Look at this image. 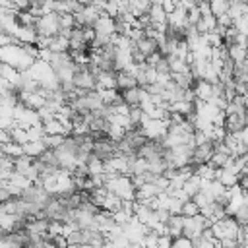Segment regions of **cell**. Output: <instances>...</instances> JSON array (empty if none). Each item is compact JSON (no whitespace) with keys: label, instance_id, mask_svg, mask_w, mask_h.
Here are the masks:
<instances>
[{"label":"cell","instance_id":"obj_1","mask_svg":"<svg viewBox=\"0 0 248 248\" xmlns=\"http://www.w3.org/2000/svg\"><path fill=\"white\" fill-rule=\"evenodd\" d=\"M105 188L110 194L118 196L120 200H134L136 198V186L132 184L128 174H114V176L107 178L105 180Z\"/></svg>","mask_w":248,"mask_h":248},{"label":"cell","instance_id":"obj_2","mask_svg":"<svg viewBox=\"0 0 248 248\" xmlns=\"http://www.w3.org/2000/svg\"><path fill=\"white\" fill-rule=\"evenodd\" d=\"M33 29L39 37H54L58 35L60 31V25H58V14L56 12H50V14H43L35 19L33 23Z\"/></svg>","mask_w":248,"mask_h":248},{"label":"cell","instance_id":"obj_3","mask_svg":"<svg viewBox=\"0 0 248 248\" xmlns=\"http://www.w3.org/2000/svg\"><path fill=\"white\" fill-rule=\"evenodd\" d=\"M209 225H211V223H209L202 213L192 215V217H184L182 234H184V236H188L190 240H194V238H198V236L202 234V231H203L205 227H209Z\"/></svg>","mask_w":248,"mask_h":248},{"label":"cell","instance_id":"obj_4","mask_svg":"<svg viewBox=\"0 0 248 248\" xmlns=\"http://www.w3.org/2000/svg\"><path fill=\"white\" fill-rule=\"evenodd\" d=\"M72 81H74V85L78 89H83V91L95 89V74L87 66H76V72H74Z\"/></svg>","mask_w":248,"mask_h":248},{"label":"cell","instance_id":"obj_5","mask_svg":"<svg viewBox=\"0 0 248 248\" xmlns=\"http://www.w3.org/2000/svg\"><path fill=\"white\" fill-rule=\"evenodd\" d=\"M93 31H95V37H103V39H110L114 35V17L107 16V14H101L95 23L91 25Z\"/></svg>","mask_w":248,"mask_h":248},{"label":"cell","instance_id":"obj_6","mask_svg":"<svg viewBox=\"0 0 248 248\" xmlns=\"http://www.w3.org/2000/svg\"><path fill=\"white\" fill-rule=\"evenodd\" d=\"M223 128L227 130V134H234V132H238V130L246 128V114H236V112L225 114Z\"/></svg>","mask_w":248,"mask_h":248},{"label":"cell","instance_id":"obj_7","mask_svg":"<svg viewBox=\"0 0 248 248\" xmlns=\"http://www.w3.org/2000/svg\"><path fill=\"white\" fill-rule=\"evenodd\" d=\"M213 153V143L211 141H205L202 145H196L194 147V153H192V165H202V163H207L209 157Z\"/></svg>","mask_w":248,"mask_h":248},{"label":"cell","instance_id":"obj_8","mask_svg":"<svg viewBox=\"0 0 248 248\" xmlns=\"http://www.w3.org/2000/svg\"><path fill=\"white\" fill-rule=\"evenodd\" d=\"M192 91L198 101H209L213 97V83H209L205 79H196L192 85Z\"/></svg>","mask_w":248,"mask_h":248},{"label":"cell","instance_id":"obj_9","mask_svg":"<svg viewBox=\"0 0 248 248\" xmlns=\"http://www.w3.org/2000/svg\"><path fill=\"white\" fill-rule=\"evenodd\" d=\"M145 93L143 87L140 85H134V87H128L124 91H120V97H122V103H126L128 107H138L140 101H141V95Z\"/></svg>","mask_w":248,"mask_h":248},{"label":"cell","instance_id":"obj_10","mask_svg":"<svg viewBox=\"0 0 248 248\" xmlns=\"http://www.w3.org/2000/svg\"><path fill=\"white\" fill-rule=\"evenodd\" d=\"M167 225V234L170 238H176L182 234V225H184V217L180 213H170V217L165 221Z\"/></svg>","mask_w":248,"mask_h":248},{"label":"cell","instance_id":"obj_11","mask_svg":"<svg viewBox=\"0 0 248 248\" xmlns=\"http://www.w3.org/2000/svg\"><path fill=\"white\" fill-rule=\"evenodd\" d=\"M21 147H23V155H27V157H31V159L39 157V155L46 149V147L43 145V141H41V140H29V141L21 143Z\"/></svg>","mask_w":248,"mask_h":248},{"label":"cell","instance_id":"obj_12","mask_svg":"<svg viewBox=\"0 0 248 248\" xmlns=\"http://www.w3.org/2000/svg\"><path fill=\"white\" fill-rule=\"evenodd\" d=\"M103 101V105L110 107V105H116V103H122V97H120V91L118 89H95Z\"/></svg>","mask_w":248,"mask_h":248},{"label":"cell","instance_id":"obj_13","mask_svg":"<svg viewBox=\"0 0 248 248\" xmlns=\"http://www.w3.org/2000/svg\"><path fill=\"white\" fill-rule=\"evenodd\" d=\"M41 126H43V132L45 134H62V136H68L64 124L58 118H54V116L48 118V120H45V122H41Z\"/></svg>","mask_w":248,"mask_h":248},{"label":"cell","instance_id":"obj_14","mask_svg":"<svg viewBox=\"0 0 248 248\" xmlns=\"http://www.w3.org/2000/svg\"><path fill=\"white\" fill-rule=\"evenodd\" d=\"M0 78H4L6 81H10L14 87H17L19 79H21V72L10 64H2V70H0Z\"/></svg>","mask_w":248,"mask_h":248},{"label":"cell","instance_id":"obj_15","mask_svg":"<svg viewBox=\"0 0 248 248\" xmlns=\"http://www.w3.org/2000/svg\"><path fill=\"white\" fill-rule=\"evenodd\" d=\"M134 85H138V83H136V78L130 72H126V70L116 72V89L118 91H124V89L134 87Z\"/></svg>","mask_w":248,"mask_h":248},{"label":"cell","instance_id":"obj_16","mask_svg":"<svg viewBox=\"0 0 248 248\" xmlns=\"http://www.w3.org/2000/svg\"><path fill=\"white\" fill-rule=\"evenodd\" d=\"M68 48H70L68 37H64L62 33L50 37V43H48V50H50V52H66Z\"/></svg>","mask_w":248,"mask_h":248},{"label":"cell","instance_id":"obj_17","mask_svg":"<svg viewBox=\"0 0 248 248\" xmlns=\"http://www.w3.org/2000/svg\"><path fill=\"white\" fill-rule=\"evenodd\" d=\"M134 46H136L138 52H141L143 56H147V54L159 50V48H157V41H155V39H149V37H141L140 41L134 43Z\"/></svg>","mask_w":248,"mask_h":248},{"label":"cell","instance_id":"obj_18","mask_svg":"<svg viewBox=\"0 0 248 248\" xmlns=\"http://www.w3.org/2000/svg\"><path fill=\"white\" fill-rule=\"evenodd\" d=\"M120 203H122V200H120L118 196L107 192V196H105V200H103V203H101L99 209H105V211H108V213H114L116 209H120Z\"/></svg>","mask_w":248,"mask_h":248},{"label":"cell","instance_id":"obj_19","mask_svg":"<svg viewBox=\"0 0 248 248\" xmlns=\"http://www.w3.org/2000/svg\"><path fill=\"white\" fill-rule=\"evenodd\" d=\"M64 138H66V136H62V134H43L41 141H43V145H45L46 149H56V147L62 145Z\"/></svg>","mask_w":248,"mask_h":248},{"label":"cell","instance_id":"obj_20","mask_svg":"<svg viewBox=\"0 0 248 248\" xmlns=\"http://www.w3.org/2000/svg\"><path fill=\"white\" fill-rule=\"evenodd\" d=\"M2 153L10 159H16V157L23 155V147L17 141H6V143H2Z\"/></svg>","mask_w":248,"mask_h":248},{"label":"cell","instance_id":"obj_21","mask_svg":"<svg viewBox=\"0 0 248 248\" xmlns=\"http://www.w3.org/2000/svg\"><path fill=\"white\" fill-rule=\"evenodd\" d=\"M198 213H200V207L196 205V202L192 198L180 203V215L182 217H192V215H198Z\"/></svg>","mask_w":248,"mask_h":248},{"label":"cell","instance_id":"obj_22","mask_svg":"<svg viewBox=\"0 0 248 248\" xmlns=\"http://www.w3.org/2000/svg\"><path fill=\"white\" fill-rule=\"evenodd\" d=\"M207 2H209V12L215 17L229 10V0H207Z\"/></svg>","mask_w":248,"mask_h":248},{"label":"cell","instance_id":"obj_23","mask_svg":"<svg viewBox=\"0 0 248 248\" xmlns=\"http://www.w3.org/2000/svg\"><path fill=\"white\" fill-rule=\"evenodd\" d=\"M234 221H236V225L238 227H244L246 223H248V207H246V203H242L240 207H236L234 211H232V215H231Z\"/></svg>","mask_w":248,"mask_h":248},{"label":"cell","instance_id":"obj_24","mask_svg":"<svg viewBox=\"0 0 248 248\" xmlns=\"http://www.w3.org/2000/svg\"><path fill=\"white\" fill-rule=\"evenodd\" d=\"M141 118H143V112H141L140 107H130V108H128V120H130V124H132L134 128L140 126Z\"/></svg>","mask_w":248,"mask_h":248},{"label":"cell","instance_id":"obj_25","mask_svg":"<svg viewBox=\"0 0 248 248\" xmlns=\"http://www.w3.org/2000/svg\"><path fill=\"white\" fill-rule=\"evenodd\" d=\"M170 248H192V240H190L188 236L180 234V236L172 238V242H170Z\"/></svg>","mask_w":248,"mask_h":248},{"label":"cell","instance_id":"obj_26","mask_svg":"<svg viewBox=\"0 0 248 248\" xmlns=\"http://www.w3.org/2000/svg\"><path fill=\"white\" fill-rule=\"evenodd\" d=\"M48 240H50L54 246H58V248H66V246H68V240H66L64 234H54V236H50Z\"/></svg>","mask_w":248,"mask_h":248},{"label":"cell","instance_id":"obj_27","mask_svg":"<svg viewBox=\"0 0 248 248\" xmlns=\"http://www.w3.org/2000/svg\"><path fill=\"white\" fill-rule=\"evenodd\" d=\"M172 238L169 234H157V248H170Z\"/></svg>","mask_w":248,"mask_h":248},{"label":"cell","instance_id":"obj_28","mask_svg":"<svg viewBox=\"0 0 248 248\" xmlns=\"http://www.w3.org/2000/svg\"><path fill=\"white\" fill-rule=\"evenodd\" d=\"M161 8H163L165 14H170V12L176 8V2H174V0H163V2H161Z\"/></svg>","mask_w":248,"mask_h":248},{"label":"cell","instance_id":"obj_29","mask_svg":"<svg viewBox=\"0 0 248 248\" xmlns=\"http://www.w3.org/2000/svg\"><path fill=\"white\" fill-rule=\"evenodd\" d=\"M219 242H221L223 248H236V244H238L236 238H221Z\"/></svg>","mask_w":248,"mask_h":248},{"label":"cell","instance_id":"obj_30","mask_svg":"<svg viewBox=\"0 0 248 248\" xmlns=\"http://www.w3.org/2000/svg\"><path fill=\"white\" fill-rule=\"evenodd\" d=\"M66 248H79V244H68Z\"/></svg>","mask_w":248,"mask_h":248},{"label":"cell","instance_id":"obj_31","mask_svg":"<svg viewBox=\"0 0 248 248\" xmlns=\"http://www.w3.org/2000/svg\"><path fill=\"white\" fill-rule=\"evenodd\" d=\"M2 64H4V62H2V60H0V70H2Z\"/></svg>","mask_w":248,"mask_h":248},{"label":"cell","instance_id":"obj_32","mask_svg":"<svg viewBox=\"0 0 248 248\" xmlns=\"http://www.w3.org/2000/svg\"><path fill=\"white\" fill-rule=\"evenodd\" d=\"M0 232H2V229H0Z\"/></svg>","mask_w":248,"mask_h":248}]
</instances>
